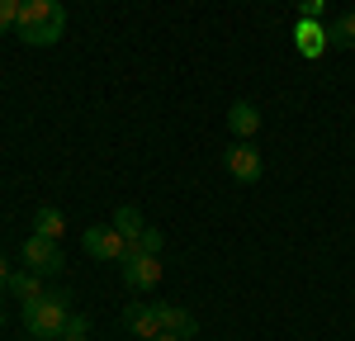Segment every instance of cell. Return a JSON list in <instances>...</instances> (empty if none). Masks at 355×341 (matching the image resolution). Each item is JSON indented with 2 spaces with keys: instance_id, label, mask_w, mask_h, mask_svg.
I'll return each instance as SVG.
<instances>
[{
  "instance_id": "cell-1",
  "label": "cell",
  "mask_w": 355,
  "mask_h": 341,
  "mask_svg": "<svg viewBox=\"0 0 355 341\" xmlns=\"http://www.w3.org/2000/svg\"><path fill=\"white\" fill-rule=\"evenodd\" d=\"M15 33L28 48H53L67 33V5L62 0H28L19 10V19H15Z\"/></svg>"
},
{
  "instance_id": "cell-2",
  "label": "cell",
  "mask_w": 355,
  "mask_h": 341,
  "mask_svg": "<svg viewBox=\"0 0 355 341\" xmlns=\"http://www.w3.org/2000/svg\"><path fill=\"white\" fill-rule=\"evenodd\" d=\"M67 317H71V294L67 289H48L38 304L24 308V327H28V337H38V341H62Z\"/></svg>"
},
{
  "instance_id": "cell-3",
  "label": "cell",
  "mask_w": 355,
  "mask_h": 341,
  "mask_svg": "<svg viewBox=\"0 0 355 341\" xmlns=\"http://www.w3.org/2000/svg\"><path fill=\"white\" fill-rule=\"evenodd\" d=\"M19 256H24L28 270H38V275H48V280L67 270V256H62V247H57L53 237H38V232H33L24 247H19Z\"/></svg>"
},
{
  "instance_id": "cell-4",
  "label": "cell",
  "mask_w": 355,
  "mask_h": 341,
  "mask_svg": "<svg viewBox=\"0 0 355 341\" xmlns=\"http://www.w3.org/2000/svg\"><path fill=\"white\" fill-rule=\"evenodd\" d=\"M119 265H123V284H128V289H142V294H147V289L162 284V256L128 247V256H123Z\"/></svg>"
},
{
  "instance_id": "cell-5",
  "label": "cell",
  "mask_w": 355,
  "mask_h": 341,
  "mask_svg": "<svg viewBox=\"0 0 355 341\" xmlns=\"http://www.w3.org/2000/svg\"><path fill=\"white\" fill-rule=\"evenodd\" d=\"M223 166H227L232 180H242V185H256V180L266 175V161H261L256 142H232V147H227V157H223Z\"/></svg>"
},
{
  "instance_id": "cell-6",
  "label": "cell",
  "mask_w": 355,
  "mask_h": 341,
  "mask_svg": "<svg viewBox=\"0 0 355 341\" xmlns=\"http://www.w3.org/2000/svg\"><path fill=\"white\" fill-rule=\"evenodd\" d=\"M81 247L95 256V261H123V256H128V242H123L114 227H105V223H90V227H85V232H81Z\"/></svg>"
},
{
  "instance_id": "cell-7",
  "label": "cell",
  "mask_w": 355,
  "mask_h": 341,
  "mask_svg": "<svg viewBox=\"0 0 355 341\" xmlns=\"http://www.w3.org/2000/svg\"><path fill=\"white\" fill-rule=\"evenodd\" d=\"M294 48H299V57H308V62H318V57L331 48V33L322 28V19H299L294 24Z\"/></svg>"
},
{
  "instance_id": "cell-8",
  "label": "cell",
  "mask_w": 355,
  "mask_h": 341,
  "mask_svg": "<svg viewBox=\"0 0 355 341\" xmlns=\"http://www.w3.org/2000/svg\"><path fill=\"white\" fill-rule=\"evenodd\" d=\"M123 327H128L133 337H142V341L162 337V322H157V304H128V308H123Z\"/></svg>"
},
{
  "instance_id": "cell-9",
  "label": "cell",
  "mask_w": 355,
  "mask_h": 341,
  "mask_svg": "<svg viewBox=\"0 0 355 341\" xmlns=\"http://www.w3.org/2000/svg\"><path fill=\"white\" fill-rule=\"evenodd\" d=\"M227 128L237 133V142H251L261 133V110L251 105V100H232V110H227Z\"/></svg>"
},
{
  "instance_id": "cell-10",
  "label": "cell",
  "mask_w": 355,
  "mask_h": 341,
  "mask_svg": "<svg viewBox=\"0 0 355 341\" xmlns=\"http://www.w3.org/2000/svg\"><path fill=\"white\" fill-rule=\"evenodd\" d=\"M157 322H162V332H175V337H185V341L199 332L194 313H190V308H180V304H157Z\"/></svg>"
},
{
  "instance_id": "cell-11",
  "label": "cell",
  "mask_w": 355,
  "mask_h": 341,
  "mask_svg": "<svg viewBox=\"0 0 355 341\" xmlns=\"http://www.w3.org/2000/svg\"><path fill=\"white\" fill-rule=\"evenodd\" d=\"M43 280H48V275H38V270H15V275H10V294H15V299H19V304H38V299H43V294H48V289H43Z\"/></svg>"
},
{
  "instance_id": "cell-12",
  "label": "cell",
  "mask_w": 355,
  "mask_h": 341,
  "mask_svg": "<svg viewBox=\"0 0 355 341\" xmlns=\"http://www.w3.org/2000/svg\"><path fill=\"white\" fill-rule=\"evenodd\" d=\"M114 232H119V237H123V242H128V247H133L137 237H142V209H137V204H119V209H114Z\"/></svg>"
},
{
  "instance_id": "cell-13",
  "label": "cell",
  "mask_w": 355,
  "mask_h": 341,
  "mask_svg": "<svg viewBox=\"0 0 355 341\" xmlns=\"http://www.w3.org/2000/svg\"><path fill=\"white\" fill-rule=\"evenodd\" d=\"M33 232H38V237L62 242V232H67V213H62V209H53V204H48V209H38V213H33Z\"/></svg>"
},
{
  "instance_id": "cell-14",
  "label": "cell",
  "mask_w": 355,
  "mask_h": 341,
  "mask_svg": "<svg viewBox=\"0 0 355 341\" xmlns=\"http://www.w3.org/2000/svg\"><path fill=\"white\" fill-rule=\"evenodd\" d=\"M327 33H331V48H355V10H351V15H341Z\"/></svg>"
},
{
  "instance_id": "cell-15",
  "label": "cell",
  "mask_w": 355,
  "mask_h": 341,
  "mask_svg": "<svg viewBox=\"0 0 355 341\" xmlns=\"http://www.w3.org/2000/svg\"><path fill=\"white\" fill-rule=\"evenodd\" d=\"M133 247H137V252H152V256H162V247H166L162 227H142V237H137Z\"/></svg>"
},
{
  "instance_id": "cell-16",
  "label": "cell",
  "mask_w": 355,
  "mask_h": 341,
  "mask_svg": "<svg viewBox=\"0 0 355 341\" xmlns=\"http://www.w3.org/2000/svg\"><path fill=\"white\" fill-rule=\"evenodd\" d=\"M85 332H90V317L71 313V317H67V327H62V341H85Z\"/></svg>"
},
{
  "instance_id": "cell-17",
  "label": "cell",
  "mask_w": 355,
  "mask_h": 341,
  "mask_svg": "<svg viewBox=\"0 0 355 341\" xmlns=\"http://www.w3.org/2000/svg\"><path fill=\"white\" fill-rule=\"evenodd\" d=\"M15 19H19V5H15V0H0V33H10Z\"/></svg>"
},
{
  "instance_id": "cell-18",
  "label": "cell",
  "mask_w": 355,
  "mask_h": 341,
  "mask_svg": "<svg viewBox=\"0 0 355 341\" xmlns=\"http://www.w3.org/2000/svg\"><path fill=\"white\" fill-rule=\"evenodd\" d=\"M327 15V0H299V19H322Z\"/></svg>"
},
{
  "instance_id": "cell-19",
  "label": "cell",
  "mask_w": 355,
  "mask_h": 341,
  "mask_svg": "<svg viewBox=\"0 0 355 341\" xmlns=\"http://www.w3.org/2000/svg\"><path fill=\"white\" fill-rule=\"evenodd\" d=\"M10 275H15V270H10V261L0 256V294H10Z\"/></svg>"
},
{
  "instance_id": "cell-20",
  "label": "cell",
  "mask_w": 355,
  "mask_h": 341,
  "mask_svg": "<svg viewBox=\"0 0 355 341\" xmlns=\"http://www.w3.org/2000/svg\"><path fill=\"white\" fill-rule=\"evenodd\" d=\"M152 341H185V337H175V332H162V337H152Z\"/></svg>"
},
{
  "instance_id": "cell-21",
  "label": "cell",
  "mask_w": 355,
  "mask_h": 341,
  "mask_svg": "<svg viewBox=\"0 0 355 341\" xmlns=\"http://www.w3.org/2000/svg\"><path fill=\"white\" fill-rule=\"evenodd\" d=\"M0 327H5V308H0Z\"/></svg>"
},
{
  "instance_id": "cell-22",
  "label": "cell",
  "mask_w": 355,
  "mask_h": 341,
  "mask_svg": "<svg viewBox=\"0 0 355 341\" xmlns=\"http://www.w3.org/2000/svg\"><path fill=\"white\" fill-rule=\"evenodd\" d=\"M15 5H19V10H24V5H28V0H15Z\"/></svg>"
},
{
  "instance_id": "cell-23",
  "label": "cell",
  "mask_w": 355,
  "mask_h": 341,
  "mask_svg": "<svg viewBox=\"0 0 355 341\" xmlns=\"http://www.w3.org/2000/svg\"><path fill=\"white\" fill-rule=\"evenodd\" d=\"M33 341H38V337H33Z\"/></svg>"
}]
</instances>
